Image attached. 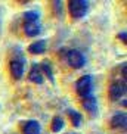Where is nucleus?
Wrapping results in <instances>:
<instances>
[{"instance_id":"nucleus-10","label":"nucleus","mask_w":127,"mask_h":134,"mask_svg":"<svg viewBox=\"0 0 127 134\" xmlns=\"http://www.w3.org/2000/svg\"><path fill=\"white\" fill-rule=\"evenodd\" d=\"M30 80H31L33 83H36V84H41L44 81L43 74H41V68H40L39 65H34L33 69L30 71Z\"/></svg>"},{"instance_id":"nucleus-7","label":"nucleus","mask_w":127,"mask_h":134,"mask_svg":"<svg viewBox=\"0 0 127 134\" xmlns=\"http://www.w3.org/2000/svg\"><path fill=\"white\" fill-rule=\"evenodd\" d=\"M22 133L24 134H40V124L34 119L24 122L22 125Z\"/></svg>"},{"instance_id":"nucleus-3","label":"nucleus","mask_w":127,"mask_h":134,"mask_svg":"<svg viewBox=\"0 0 127 134\" xmlns=\"http://www.w3.org/2000/svg\"><path fill=\"white\" fill-rule=\"evenodd\" d=\"M67 60H68V63H70V66L76 68V69L81 68L84 65V62H86L83 53H81V52H78V50H68Z\"/></svg>"},{"instance_id":"nucleus-8","label":"nucleus","mask_w":127,"mask_h":134,"mask_svg":"<svg viewBox=\"0 0 127 134\" xmlns=\"http://www.w3.org/2000/svg\"><path fill=\"white\" fill-rule=\"evenodd\" d=\"M24 74V66H22V62L19 60H12L10 62V75H12L15 80H19Z\"/></svg>"},{"instance_id":"nucleus-16","label":"nucleus","mask_w":127,"mask_h":134,"mask_svg":"<svg viewBox=\"0 0 127 134\" xmlns=\"http://www.w3.org/2000/svg\"><path fill=\"white\" fill-rule=\"evenodd\" d=\"M120 38H121V40H123V43H126V40H127V34H126V31H123V32H121V34H120Z\"/></svg>"},{"instance_id":"nucleus-14","label":"nucleus","mask_w":127,"mask_h":134,"mask_svg":"<svg viewBox=\"0 0 127 134\" xmlns=\"http://www.w3.org/2000/svg\"><path fill=\"white\" fill-rule=\"evenodd\" d=\"M40 16L36 10H30V12H25L24 13V21L25 22H34V21H39Z\"/></svg>"},{"instance_id":"nucleus-9","label":"nucleus","mask_w":127,"mask_h":134,"mask_svg":"<svg viewBox=\"0 0 127 134\" xmlns=\"http://www.w3.org/2000/svg\"><path fill=\"white\" fill-rule=\"evenodd\" d=\"M83 108L87 112H90L92 115L96 114V110H98V103H96V99L93 97V96H87V97H84L83 100Z\"/></svg>"},{"instance_id":"nucleus-1","label":"nucleus","mask_w":127,"mask_h":134,"mask_svg":"<svg viewBox=\"0 0 127 134\" xmlns=\"http://www.w3.org/2000/svg\"><path fill=\"white\" fill-rule=\"evenodd\" d=\"M68 9H70V13H71L72 18L80 19L83 18L89 10V3L87 2H83V0H71L68 3Z\"/></svg>"},{"instance_id":"nucleus-15","label":"nucleus","mask_w":127,"mask_h":134,"mask_svg":"<svg viewBox=\"0 0 127 134\" xmlns=\"http://www.w3.org/2000/svg\"><path fill=\"white\" fill-rule=\"evenodd\" d=\"M40 68H41V69H43V71L46 72V75H47L49 78L52 80V77H53V75H52V69H50V66H49V63H47V62H43Z\"/></svg>"},{"instance_id":"nucleus-12","label":"nucleus","mask_w":127,"mask_h":134,"mask_svg":"<svg viewBox=\"0 0 127 134\" xmlns=\"http://www.w3.org/2000/svg\"><path fill=\"white\" fill-rule=\"evenodd\" d=\"M64 128V119L59 118V116H55L53 121H52V131L53 133H59Z\"/></svg>"},{"instance_id":"nucleus-5","label":"nucleus","mask_w":127,"mask_h":134,"mask_svg":"<svg viewBox=\"0 0 127 134\" xmlns=\"http://www.w3.org/2000/svg\"><path fill=\"white\" fill-rule=\"evenodd\" d=\"M24 32L27 37H36L41 32V27H40L39 21H34V22H25L24 24Z\"/></svg>"},{"instance_id":"nucleus-6","label":"nucleus","mask_w":127,"mask_h":134,"mask_svg":"<svg viewBox=\"0 0 127 134\" xmlns=\"http://www.w3.org/2000/svg\"><path fill=\"white\" fill-rule=\"evenodd\" d=\"M127 125V115L124 112H118L111 118V127L112 128H123L126 130Z\"/></svg>"},{"instance_id":"nucleus-4","label":"nucleus","mask_w":127,"mask_h":134,"mask_svg":"<svg viewBox=\"0 0 127 134\" xmlns=\"http://www.w3.org/2000/svg\"><path fill=\"white\" fill-rule=\"evenodd\" d=\"M126 93V83H120V81H115L109 86V97L112 100H118L121 96Z\"/></svg>"},{"instance_id":"nucleus-2","label":"nucleus","mask_w":127,"mask_h":134,"mask_svg":"<svg viewBox=\"0 0 127 134\" xmlns=\"http://www.w3.org/2000/svg\"><path fill=\"white\" fill-rule=\"evenodd\" d=\"M76 88H77L78 96H81V97H87V96H90V91H92V77H90V75H84V77H81V78L77 81Z\"/></svg>"},{"instance_id":"nucleus-11","label":"nucleus","mask_w":127,"mask_h":134,"mask_svg":"<svg viewBox=\"0 0 127 134\" xmlns=\"http://www.w3.org/2000/svg\"><path fill=\"white\" fill-rule=\"evenodd\" d=\"M44 50H46V41H44V40L36 41V43H33L31 46L28 47V52H30V53H34V55L44 53Z\"/></svg>"},{"instance_id":"nucleus-13","label":"nucleus","mask_w":127,"mask_h":134,"mask_svg":"<svg viewBox=\"0 0 127 134\" xmlns=\"http://www.w3.org/2000/svg\"><path fill=\"white\" fill-rule=\"evenodd\" d=\"M70 118H71L72 125L80 127V124H81V115H80L77 110H70Z\"/></svg>"}]
</instances>
